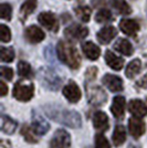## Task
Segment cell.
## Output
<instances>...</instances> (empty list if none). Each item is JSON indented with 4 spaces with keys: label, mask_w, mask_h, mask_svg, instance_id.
Segmentation results:
<instances>
[{
    "label": "cell",
    "mask_w": 147,
    "mask_h": 148,
    "mask_svg": "<svg viewBox=\"0 0 147 148\" xmlns=\"http://www.w3.org/2000/svg\"><path fill=\"white\" fill-rule=\"evenodd\" d=\"M33 92H34L33 84L30 82H25V81H19L14 84V87H13L14 99L21 102L30 101L33 96Z\"/></svg>",
    "instance_id": "3957f363"
},
{
    "label": "cell",
    "mask_w": 147,
    "mask_h": 148,
    "mask_svg": "<svg viewBox=\"0 0 147 148\" xmlns=\"http://www.w3.org/2000/svg\"><path fill=\"white\" fill-rule=\"evenodd\" d=\"M38 20L40 22V25H43L45 29L52 31V32H58L59 30V22L56 20V17L52 12H42L39 14Z\"/></svg>",
    "instance_id": "52a82bcc"
},
{
    "label": "cell",
    "mask_w": 147,
    "mask_h": 148,
    "mask_svg": "<svg viewBox=\"0 0 147 148\" xmlns=\"http://www.w3.org/2000/svg\"><path fill=\"white\" fill-rule=\"evenodd\" d=\"M65 37L69 39H74V40H81L89 34V29L80 25H72L71 27H69L64 31Z\"/></svg>",
    "instance_id": "30bf717a"
},
{
    "label": "cell",
    "mask_w": 147,
    "mask_h": 148,
    "mask_svg": "<svg viewBox=\"0 0 147 148\" xmlns=\"http://www.w3.org/2000/svg\"><path fill=\"white\" fill-rule=\"evenodd\" d=\"M7 92H8V87H7V85L3 83V82H0V95L1 96H5L7 94Z\"/></svg>",
    "instance_id": "74e56055"
},
{
    "label": "cell",
    "mask_w": 147,
    "mask_h": 148,
    "mask_svg": "<svg viewBox=\"0 0 147 148\" xmlns=\"http://www.w3.org/2000/svg\"><path fill=\"white\" fill-rule=\"evenodd\" d=\"M25 37L31 43H39L45 38V34L40 28H38L36 25H30L25 29Z\"/></svg>",
    "instance_id": "4fadbf2b"
},
{
    "label": "cell",
    "mask_w": 147,
    "mask_h": 148,
    "mask_svg": "<svg viewBox=\"0 0 147 148\" xmlns=\"http://www.w3.org/2000/svg\"><path fill=\"white\" fill-rule=\"evenodd\" d=\"M39 79L43 84V86L48 87L50 90H58L61 84L60 77L53 73L52 71L47 70V69H41L39 72Z\"/></svg>",
    "instance_id": "277c9868"
},
{
    "label": "cell",
    "mask_w": 147,
    "mask_h": 148,
    "mask_svg": "<svg viewBox=\"0 0 147 148\" xmlns=\"http://www.w3.org/2000/svg\"><path fill=\"white\" fill-rule=\"evenodd\" d=\"M95 148H111L110 143L103 134H98L95 136Z\"/></svg>",
    "instance_id": "d6a6232c"
},
{
    "label": "cell",
    "mask_w": 147,
    "mask_h": 148,
    "mask_svg": "<svg viewBox=\"0 0 147 148\" xmlns=\"http://www.w3.org/2000/svg\"><path fill=\"white\" fill-rule=\"evenodd\" d=\"M45 114L52 118L53 121L58 122L60 124H63L67 127H72V128H78L80 127L82 122H81V116L79 113L75 111H69L67 108L59 107V106H45L44 107Z\"/></svg>",
    "instance_id": "6da1fadb"
},
{
    "label": "cell",
    "mask_w": 147,
    "mask_h": 148,
    "mask_svg": "<svg viewBox=\"0 0 147 148\" xmlns=\"http://www.w3.org/2000/svg\"><path fill=\"white\" fill-rule=\"evenodd\" d=\"M113 19V16H112V12L107 9H101L96 16H95V20L98 23H102V22H109Z\"/></svg>",
    "instance_id": "f546056e"
},
{
    "label": "cell",
    "mask_w": 147,
    "mask_h": 148,
    "mask_svg": "<svg viewBox=\"0 0 147 148\" xmlns=\"http://www.w3.org/2000/svg\"><path fill=\"white\" fill-rule=\"evenodd\" d=\"M1 61L2 62H12L14 59V51L12 48L1 47Z\"/></svg>",
    "instance_id": "4dcf8cb0"
},
{
    "label": "cell",
    "mask_w": 147,
    "mask_h": 148,
    "mask_svg": "<svg viewBox=\"0 0 147 148\" xmlns=\"http://www.w3.org/2000/svg\"><path fill=\"white\" fill-rule=\"evenodd\" d=\"M82 50H83V52L86 56V58L92 60V61L98 60L100 54H101V49L98 48L96 44H94L91 41H87L85 43H83Z\"/></svg>",
    "instance_id": "ffe728a7"
},
{
    "label": "cell",
    "mask_w": 147,
    "mask_h": 148,
    "mask_svg": "<svg viewBox=\"0 0 147 148\" xmlns=\"http://www.w3.org/2000/svg\"><path fill=\"white\" fill-rule=\"evenodd\" d=\"M0 72H1V76L5 77L6 80L11 81L13 77V71L10 68H6V66H1L0 69Z\"/></svg>",
    "instance_id": "e575fe53"
},
{
    "label": "cell",
    "mask_w": 147,
    "mask_h": 148,
    "mask_svg": "<svg viewBox=\"0 0 147 148\" xmlns=\"http://www.w3.org/2000/svg\"><path fill=\"white\" fill-rule=\"evenodd\" d=\"M117 36V31L114 27L109 25V27H104L96 33L98 40L100 43L102 44H109Z\"/></svg>",
    "instance_id": "5bb4252c"
},
{
    "label": "cell",
    "mask_w": 147,
    "mask_h": 148,
    "mask_svg": "<svg viewBox=\"0 0 147 148\" xmlns=\"http://www.w3.org/2000/svg\"><path fill=\"white\" fill-rule=\"evenodd\" d=\"M32 130L38 135H44L50 130V125L47 121H44L42 116H40L38 113H32Z\"/></svg>",
    "instance_id": "9c48e42d"
},
{
    "label": "cell",
    "mask_w": 147,
    "mask_h": 148,
    "mask_svg": "<svg viewBox=\"0 0 147 148\" xmlns=\"http://www.w3.org/2000/svg\"><path fill=\"white\" fill-rule=\"evenodd\" d=\"M18 124L16 121H13L12 118H10L9 116H2L1 118V130L5 134H13L14 130L17 128Z\"/></svg>",
    "instance_id": "7402d4cb"
},
{
    "label": "cell",
    "mask_w": 147,
    "mask_h": 148,
    "mask_svg": "<svg viewBox=\"0 0 147 148\" xmlns=\"http://www.w3.org/2000/svg\"><path fill=\"white\" fill-rule=\"evenodd\" d=\"M18 73L20 76L30 77L32 75V70H31L30 64L25 61H20L18 63Z\"/></svg>",
    "instance_id": "f1b7e54d"
},
{
    "label": "cell",
    "mask_w": 147,
    "mask_h": 148,
    "mask_svg": "<svg viewBox=\"0 0 147 148\" xmlns=\"http://www.w3.org/2000/svg\"><path fill=\"white\" fill-rule=\"evenodd\" d=\"M126 139V132L122 125H117L113 133V143L115 146H121Z\"/></svg>",
    "instance_id": "484cf974"
},
{
    "label": "cell",
    "mask_w": 147,
    "mask_h": 148,
    "mask_svg": "<svg viewBox=\"0 0 147 148\" xmlns=\"http://www.w3.org/2000/svg\"><path fill=\"white\" fill-rule=\"evenodd\" d=\"M102 82L112 92H121L123 90V81L121 77L113 74H106L103 76Z\"/></svg>",
    "instance_id": "8fae6325"
},
{
    "label": "cell",
    "mask_w": 147,
    "mask_h": 148,
    "mask_svg": "<svg viewBox=\"0 0 147 148\" xmlns=\"http://www.w3.org/2000/svg\"><path fill=\"white\" fill-rule=\"evenodd\" d=\"M87 99L91 104L101 106L107 101V95L102 87L91 86L87 88Z\"/></svg>",
    "instance_id": "8992f818"
},
{
    "label": "cell",
    "mask_w": 147,
    "mask_h": 148,
    "mask_svg": "<svg viewBox=\"0 0 147 148\" xmlns=\"http://www.w3.org/2000/svg\"><path fill=\"white\" fill-rule=\"evenodd\" d=\"M111 3L120 14L127 16L132 12V8L126 2V0H111Z\"/></svg>",
    "instance_id": "cb8c5ba5"
},
{
    "label": "cell",
    "mask_w": 147,
    "mask_h": 148,
    "mask_svg": "<svg viewBox=\"0 0 147 148\" xmlns=\"http://www.w3.org/2000/svg\"><path fill=\"white\" fill-rule=\"evenodd\" d=\"M129 112L134 115L135 117H144L147 114L146 104L141 99H132L128 104Z\"/></svg>",
    "instance_id": "2e32d148"
},
{
    "label": "cell",
    "mask_w": 147,
    "mask_h": 148,
    "mask_svg": "<svg viewBox=\"0 0 147 148\" xmlns=\"http://www.w3.org/2000/svg\"><path fill=\"white\" fill-rule=\"evenodd\" d=\"M12 16V8L8 3H1L0 5V17L3 20H10Z\"/></svg>",
    "instance_id": "1f68e13d"
},
{
    "label": "cell",
    "mask_w": 147,
    "mask_h": 148,
    "mask_svg": "<svg viewBox=\"0 0 147 148\" xmlns=\"http://www.w3.org/2000/svg\"><path fill=\"white\" fill-rule=\"evenodd\" d=\"M128 128L131 135L134 138H139L145 133V123L137 117H132L128 121Z\"/></svg>",
    "instance_id": "9a60e30c"
},
{
    "label": "cell",
    "mask_w": 147,
    "mask_h": 148,
    "mask_svg": "<svg viewBox=\"0 0 147 148\" xmlns=\"http://www.w3.org/2000/svg\"><path fill=\"white\" fill-rule=\"evenodd\" d=\"M114 48L116 51H118L120 53H122L124 56H132L134 50H133V47L129 42L128 40L126 39H120L116 43L114 44Z\"/></svg>",
    "instance_id": "44dd1931"
},
{
    "label": "cell",
    "mask_w": 147,
    "mask_h": 148,
    "mask_svg": "<svg viewBox=\"0 0 147 148\" xmlns=\"http://www.w3.org/2000/svg\"><path fill=\"white\" fill-rule=\"evenodd\" d=\"M120 29L122 30L123 33L131 37H135L139 31V25L136 20L133 19H123L120 22Z\"/></svg>",
    "instance_id": "7c38bea8"
},
{
    "label": "cell",
    "mask_w": 147,
    "mask_h": 148,
    "mask_svg": "<svg viewBox=\"0 0 147 148\" xmlns=\"http://www.w3.org/2000/svg\"><path fill=\"white\" fill-rule=\"evenodd\" d=\"M74 12L76 14V17L80 19L83 22H89L90 21V17H91V9L86 6L76 7L74 9Z\"/></svg>",
    "instance_id": "4316f807"
},
{
    "label": "cell",
    "mask_w": 147,
    "mask_h": 148,
    "mask_svg": "<svg viewBox=\"0 0 147 148\" xmlns=\"http://www.w3.org/2000/svg\"><path fill=\"white\" fill-rule=\"evenodd\" d=\"M142 69V62L138 60V59H135L133 61H131L126 68V71H125V74L128 79H133L136 74L139 73Z\"/></svg>",
    "instance_id": "d4e9b609"
},
{
    "label": "cell",
    "mask_w": 147,
    "mask_h": 148,
    "mask_svg": "<svg viewBox=\"0 0 147 148\" xmlns=\"http://www.w3.org/2000/svg\"><path fill=\"white\" fill-rule=\"evenodd\" d=\"M93 125L100 132H105L109 130V117L103 112H95L93 116Z\"/></svg>",
    "instance_id": "ac0fdd59"
},
{
    "label": "cell",
    "mask_w": 147,
    "mask_h": 148,
    "mask_svg": "<svg viewBox=\"0 0 147 148\" xmlns=\"http://www.w3.org/2000/svg\"><path fill=\"white\" fill-rule=\"evenodd\" d=\"M71 138L69 133L63 130H58L51 139L50 147L51 148H70Z\"/></svg>",
    "instance_id": "5b68a950"
},
{
    "label": "cell",
    "mask_w": 147,
    "mask_h": 148,
    "mask_svg": "<svg viewBox=\"0 0 147 148\" xmlns=\"http://www.w3.org/2000/svg\"><path fill=\"white\" fill-rule=\"evenodd\" d=\"M125 99L123 96H115L113 99V104L111 106V111L112 114L117 118L121 119L125 115Z\"/></svg>",
    "instance_id": "e0dca14e"
},
{
    "label": "cell",
    "mask_w": 147,
    "mask_h": 148,
    "mask_svg": "<svg viewBox=\"0 0 147 148\" xmlns=\"http://www.w3.org/2000/svg\"><path fill=\"white\" fill-rule=\"evenodd\" d=\"M105 62L107 63V65L111 69H113L115 71H120L124 66V60L122 58L115 56L110 50L105 52Z\"/></svg>",
    "instance_id": "d6986e66"
},
{
    "label": "cell",
    "mask_w": 147,
    "mask_h": 148,
    "mask_svg": "<svg viewBox=\"0 0 147 148\" xmlns=\"http://www.w3.org/2000/svg\"><path fill=\"white\" fill-rule=\"evenodd\" d=\"M63 95L67 97V99L71 103H76L79 102L82 96L80 87L76 85V83L71 81L69 82L65 86L63 87Z\"/></svg>",
    "instance_id": "ba28073f"
},
{
    "label": "cell",
    "mask_w": 147,
    "mask_h": 148,
    "mask_svg": "<svg viewBox=\"0 0 147 148\" xmlns=\"http://www.w3.org/2000/svg\"><path fill=\"white\" fill-rule=\"evenodd\" d=\"M21 134L23 135L25 139L28 143H32V144H33V143L38 142L37 137L34 135V130H31L28 125H23V126H22V128H21Z\"/></svg>",
    "instance_id": "83f0119b"
},
{
    "label": "cell",
    "mask_w": 147,
    "mask_h": 148,
    "mask_svg": "<svg viewBox=\"0 0 147 148\" xmlns=\"http://www.w3.org/2000/svg\"><path fill=\"white\" fill-rule=\"evenodd\" d=\"M136 85L141 88H147V74H145L144 76H142V79L137 81Z\"/></svg>",
    "instance_id": "8d00e7d4"
},
{
    "label": "cell",
    "mask_w": 147,
    "mask_h": 148,
    "mask_svg": "<svg viewBox=\"0 0 147 148\" xmlns=\"http://www.w3.org/2000/svg\"><path fill=\"white\" fill-rule=\"evenodd\" d=\"M37 8V0H27L25 3L20 8V18L21 20L27 19L33 10Z\"/></svg>",
    "instance_id": "603a6c76"
},
{
    "label": "cell",
    "mask_w": 147,
    "mask_h": 148,
    "mask_svg": "<svg viewBox=\"0 0 147 148\" xmlns=\"http://www.w3.org/2000/svg\"><path fill=\"white\" fill-rule=\"evenodd\" d=\"M96 74H98V69L95 68V66L87 69L86 70V79L87 80H94L95 76H96Z\"/></svg>",
    "instance_id": "d590c367"
},
{
    "label": "cell",
    "mask_w": 147,
    "mask_h": 148,
    "mask_svg": "<svg viewBox=\"0 0 147 148\" xmlns=\"http://www.w3.org/2000/svg\"><path fill=\"white\" fill-rule=\"evenodd\" d=\"M58 56L64 64H67L69 68L79 69L81 65V58L76 48L72 43L67 41H60L56 47Z\"/></svg>",
    "instance_id": "7a4b0ae2"
},
{
    "label": "cell",
    "mask_w": 147,
    "mask_h": 148,
    "mask_svg": "<svg viewBox=\"0 0 147 148\" xmlns=\"http://www.w3.org/2000/svg\"><path fill=\"white\" fill-rule=\"evenodd\" d=\"M0 38H1L2 42H9L11 40V32H10V29L7 25H0Z\"/></svg>",
    "instance_id": "836d02e7"
}]
</instances>
